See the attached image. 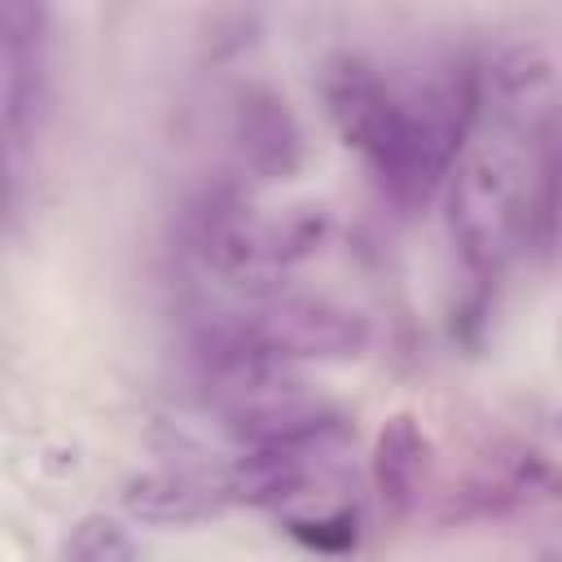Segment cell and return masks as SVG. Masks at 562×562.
Returning a JSON list of instances; mask_svg holds the SVG:
<instances>
[{"mask_svg":"<svg viewBox=\"0 0 562 562\" xmlns=\"http://www.w3.org/2000/svg\"><path fill=\"white\" fill-rule=\"evenodd\" d=\"M321 101L342 145L369 162L378 184L400 206H426L452 176L457 158L430 132H422L408 97L395 92L373 61L334 53L321 66Z\"/></svg>","mask_w":562,"mask_h":562,"instance_id":"1","label":"cell"},{"mask_svg":"<svg viewBox=\"0 0 562 562\" xmlns=\"http://www.w3.org/2000/svg\"><path fill=\"white\" fill-rule=\"evenodd\" d=\"M119 501L127 518L145 527H189L215 518L228 505L215 474H189V470H140L123 483Z\"/></svg>","mask_w":562,"mask_h":562,"instance_id":"7","label":"cell"},{"mask_svg":"<svg viewBox=\"0 0 562 562\" xmlns=\"http://www.w3.org/2000/svg\"><path fill=\"white\" fill-rule=\"evenodd\" d=\"M57 562H136V544L127 536V527L110 514H83L61 549H57Z\"/></svg>","mask_w":562,"mask_h":562,"instance_id":"11","label":"cell"},{"mask_svg":"<svg viewBox=\"0 0 562 562\" xmlns=\"http://www.w3.org/2000/svg\"><path fill=\"white\" fill-rule=\"evenodd\" d=\"M237 334L277 360H356L369 347V321L334 299L285 294L233 316Z\"/></svg>","mask_w":562,"mask_h":562,"instance_id":"4","label":"cell"},{"mask_svg":"<svg viewBox=\"0 0 562 562\" xmlns=\"http://www.w3.org/2000/svg\"><path fill=\"white\" fill-rule=\"evenodd\" d=\"M536 562H562V549H544Z\"/></svg>","mask_w":562,"mask_h":562,"instance_id":"13","label":"cell"},{"mask_svg":"<svg viewBox=\"0 0 562 562\" xmlns=\"http://www.w3.org/2000/svg\"><path fill=\"white\" fill-rule=\"evenodd\" d=\"M228 136L237 162L259 180H285L303 167V127L281 92L241 83L228 105Z\"/></svg>","mask_w":562,"mask_h":562,"instance_id":"6","label":"cell"},{"mask_svg":"<svg viewBox=\"0 0 562 562\" xmlns=\"http://www.w3.org/2000/svg\"><path fill=\"white\" fill-rule=\"evenodd\" d=\"M48 9L31 0H4L0 9V66H4V145L9 167L35 140L48 110Z\"/></svg>","mask_w":562,"mask_h":562,"instance_id":"5","label":"cell"},{"mask_svg":"<svg viewBox=\"0 0 562 562\" xmlns=\"http://www.w3.org/2000/svg\"><path fill=\"white\" fill-rule=\"evenodd\" d=\"M285 531L294 540H303L316 553H347L356 549V509L334 505L325 514H285Z\"/></svg>","mask_w":562,"mask_h":562,"instance_id":"12","label":"cell"},{"mask_svg":"<svg viewBox=\"0 0 562 562\" xmlns=\"http://www.w3.org/2000/svg\"><path fill=\"white\" fill-rule=\"evenodd\" d=\"M527 149H531L527 250L549 259L562 250V110H549L536 119Z\"/></svg>","mask_w":562,"mask_h":562,"instance_id":"10","label":"cell"},{"mask_svg":"<svg viewBox=\"0 0 562 562\" xmlns=\"http://www.w3.org/2000/svg\"><path fill=\"white\" fill-rule=\"evenodd\" d=\"M531 149L514 132H474L448 176V233L474 277H501L527 246Z\"/></svg>","mask_w":562,"mask_h":562,"instance_id":"2","label":"cell"},{"mask_svg":"<svg viewBox=\"0 0 562 562\" xmlns=\"http://www.w3.org/2000/svg\"><path fill=\"white\" fill-rule=\"evenodd\" d=\"M329 237V211L321 202H290L277 211L250 206L241 193H220L198 220L202 259L233 285L268 290L290 268L307 263Z\"/></svg>","mask_w":562,"mask_h":562,"instance_id":"3","label":"cell"},{"mask_svg":"<svg viewBox=\"0 0 562 562\" xmlns=\"http://www.w3.org/2000/svg\"><path fill=\"white\" fill-rule=\"evenodd\" d=\"M334 457L312 452H241L228 470H220V492L228 505H255V509H290L294 501L312 496L321 483V470Z\"/></svg>","mask_w":562,"mask_h":562,"instance_id":"8","label":"cell"},{"mask_svg":"<svg viewBox=\"0 0 562 562\" xmlns=\"http://www.w3.org/2000/svg\"><path fill=\"white\" fill-rule=\"evenodd\" d=\"M430 465V439L413 413H391L373 439V487L391 518H404L422 501Z\"/></svg>","mask_w":562,"mask_h":562,"instance_id":"9","label":"cell"}]
</instances>
